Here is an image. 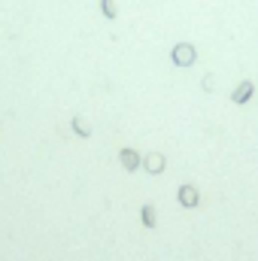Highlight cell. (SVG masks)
Wrapping results in <instances>:
<instances>
[{"instance_id":"obj_1","label":"cell","mask_w":258,"mask_h":261,"mask_svg":"<svg viewBox=\"0 0 258 261\" xmlns=\"http://www.w3.org/2000/svg\"><path fill=\"white\" fill-rule=\"evenodd\" d=\"M170 61H173L176 67H192V64L198 61V49H195L192 43H176V46L170 49Z\"/></svg>"},{"instance_id":"obj_2","label":"cell","mask_w":258,"mask_h":261,"mask_svg":"<svg viewBox=\"0 0 258 261\" xmlns=\"http://www.w3.org/2000/svg\"><path fill=\"white\" fill-rule=\"evenodd\" d=\"M179 204L182 207H186V210H195L198 204H201V195H198V189H195V185H179Z\"/></svg>"},{"instance_id":"obj_3","label":"cell","mask_w":258,"mask_h":261,"mask_svg":"<svg viewBox=\"0 0 258 261\" xmlns=\"http://www.w3.org/2000/svg\"><path fill=\"white\" fill-rule=\"evenodd\" d=\"M252 94H255V82H252V79H243V82L231 91V100H234V103H249Z\"/></svg>"},{"instance_id":"obj_4","label":"cell","mask_w":258,"mask_h":261,"mask_svg":"<svg viewBox=\"0 0 258 261\" xmlns=\"http://www.w3.org/2000/svg\"><path fill=\"white\" fill-rule=\"evenodd\" d=\"M119 158H122V167H125L128 173L140 170V164H143V158H140V152H137V149H122V152H119Z\"/></svg>"},{"instance_id":"obj_5","label":"cell","mask_w":258,"mask_h":261,"mask_svg":"<svg viewBox=\"0 0 258 261\" xmlns=\"http://www.w3.org/2000/svg\"><path fill=\"white\" fill-rule=\"evenodd\" d=\"M140 222H143V225L149 228V231L158 225V216H155V207H152V204H146V207L140 210Z\"/></svg>"},{"instance_id":"obj_6","label":"cell","mask_w":258,"mask_h":261,"mask_svg":"<svg viewBox=\"0 0 258 261\" xmlns=\"http://www.w3.org/2000/svg\"><path fill=\"white\" fill-rule=\"evenodd\" d=\"M143 164H146V170H149V173H161V170H164V155L152 152V155L143 158Z\"/></svg>"},{"instance_id":"obj_7","label":"cell","mask_w":258,"mask_h":261,"mask_svg":"<svg viewBox=\"0 0 258 261\" xmlns=\"http://www.w3.org/2000/svg\"><path fill=\"white\" fill-rule=\"evenodd\" d=\"M100 12H103V18H116V15H119V9H116L113 0H100Z\"/></svg>"},{"instance_id":"obj_8","label":"cell","mask_w":258,"mask_h":261,"mask_svg":"<svg viewBox=\"0 0 258 261\" xmlns=\"http://www.w3.org/2000/svg\"><path fill=\"white\" fill-rule=\"evenodd\" d=\"M73 131H76L79 137H91V128L85 125V119H82V116H76V119H73Z\"/></svg>"}]
</instances>
